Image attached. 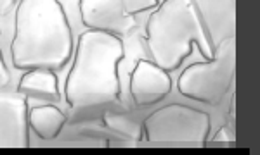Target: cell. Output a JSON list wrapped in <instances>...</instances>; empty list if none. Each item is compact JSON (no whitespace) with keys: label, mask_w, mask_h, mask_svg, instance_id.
I'll return each instance as SVG.
<instances>
[{"label":"cell","mask_w":260,"mask_h":155,"mask_svg":"<svg viewBox=\"0 0 260 155\" xmlns=\"http://www.w3.org/2000/svg\"><path fill=\"white\" fill-rule=\"evenodd\" d=\"M16 2H18V0H0V16L6 14Z\"/></svg>","instance_id":"15"},{"label":"cell","mask_w":260,"mask_h":155,"mask_svg":"<svg viewBox=\"0 0 260 155\" xmlns=\"http://www.w3.org/2000/svg\"><path fill=\"white\" fill-rule=\"evenodd\" d=\"M66 123V114L52 104L33 107L28 112V126L40 136L42 140H54L61 133Z\"/></svg>","instance_id":"10"},{"label":"cell","mask_w":260,"mask_h":155,"mask_svg":"<svg viewBox=\"0 0 260 155\" xmlns=\"http://www.w3.org/2000/svg\"><path fill=\"white\" fill-rule=\"evenodd\" d=\"M11 56L23 71L64 68L73 56V33L59 0H18Z\"/></svg>","instance_id":"1"},{"label":"cell","mask_w":260,"mask_h":155,"mask_svg":"<svg viewBox=\"0 0 260 155\" xmlns=\"http://www.w3.org/2000/svg\"><path fill=\"white\" fill-rule=\"evenodd\" d=\"M172 91L169 71L158 64L139 59L130 74V95L137 106H151L163 100Z\"/></svg>","instance_id":"8"},{"label":"cell","mask_w":260,"mask_h":155,"mask_svg":"<svg viewBox=\"0 0 260 155\" xmlns=\"http://www.w3.org/2000/svg\"><path fill=\"white\" fill-rule=\"evenodd\" d=\"M104 124L113 131L120 133V135L132 138V140H139L141 138V129L139 124L132 119L130 116L125 114H115V112H106L104 114Z\"/></svg>","instance_id":"11"},{"label":"cell","mask_w":260,"mask_h":155,"mask_svg":"<svg viewBox=\"0 0 260 155\" xmlns=\"http://www.w3.org/2000/svg\"><path fill=\"white\" fill-rule=\"evenodd\" d=\"M18 93L44 102H57L61 98L59 79L50 69H28L18 83Z\"/></svg>","instance_id":"9"},{"label":"cell","mask_w":260,"mask_h":155,"mask_svg":"<svg viewBox=\"0 0 260 155\" xmlns=\"http://www.w3.org/2000/svg\"><path fill=\"white\" fill-rule=\"evenodd\" d=\"M236 69V40L229 36L205 62H194L180 73L179 91L187 98L217 106L228 95Z\"/></svg>","instance_id":"5"},{"label":"cell","mask_w":260,"mask_h":155,"mask_svg":"<svg viewBox=\"0 0 260 155\" xmlns=\"http://www.w3.org/2000/svg\"><path fill=\"white\" fill-rule=\"evenodd\" d=\"M123 4L125 11L128 12L130 16H136L139 12H144V11H151L154 7H158L160 0H121Z\"/></svg>","instance_id":"12"},{"label":"cell","mask_w":260,"mask_h":155,"mask_svg":"<svg viewBox=\"0 0 260 155\" xmlns=\"http://www.w3.org/2000/svg\"><path fill=\"white\" fill-rule=\"evenodd\" d=\"M234 141V136H233V133L229 131L228 128H220L219 131H217V135L213 136V140H212V143H233Z\"/></svg>","instance_id":"13"},{"label":"cell","mask_w":260,"mask_h":155,"mask_svg":"<svg viewBox=\"0 0 260 155\" xmlns=\"http://www.w3.org/2000/svg\"><path fill=\"white\" fill-rule=\"evenodd\" d=\"M11 81V73L7 69V64L4 61V56H2V50H0V88L7 86Z\"/></svg>","instance_id":"14"},{"label":"cell","mask_w":260,"mask_h":155,"mask_svg":"<svg viewBox=\"0 0 260 155\" xmlns=\"http://www.w3.org/2000/svg\"><path fill=\"white\" fill-rule=\"evenodd\" d=\"M123 57L125 47L120 36L95 29L83 31L66 76V102L77 111L116 102L120 97L118 64Z\"/></svg>","instance_id":"2"},{"label":"cell","mask_w":260,"mask_h":155,"mask_svg":"<svg viewBox=\"0 0 260 155\" xmlns=\"http://www.w3.org/2000/svg\"><path fill=\"white\" fill-rule=\"evenodd\" d=\"M210 124L212 119L205 111L169 104L146 117L142 131L151 145L201 148L208 141Z\"/></svg>","instance_id":"4"},{"label":"cell","mask_w":260,"mask_h":155,"mask_svg":"<svg viewBox=\"0 0 260 155\" xmlns=\"http://www.w3.org/2000/svg\"><path fill=\"white\" fill-rule=\"evenodd\" d=\"M192 45L207 59L213 56L212 40L194 0H163L146 23V47L153 62L165 71L177 69Z\"/></svg>","instance_id":"3"},{"label":"cell","mask_w":260,"mask_h":155,"mask_svg":"<svg viewBox=\"0 0 260 155\" xmlns=\"http://www.w3.org/2000/svg\"><path fill=\"white\" fill-rule=\"evenodd\" d=\"M80 18L89 29L125 36L136 26V18L125 11L121 0H80Z\"/></svg>","instance_id":"6"},{"label":"cell","mask_w":260,"mask_h":155,"mask_svg":"<svg viewBox=\"0 0 260 155\" xmlns=\"http://www.w3.org/2000/svg\"><path fill=\"white\" fill-rule=\"evenodd\" d=\"M30 146L28 104L21 93L0 91V148Z\"/></svg>","instance_id":"7"}]
</instances>
